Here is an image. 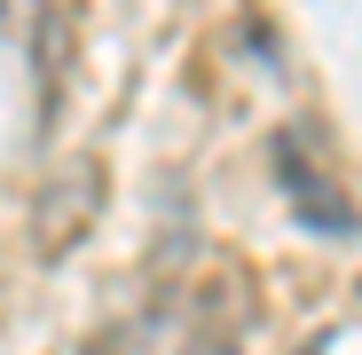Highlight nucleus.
I'll use <instances>...</instances> for the list:
<instances>
[{
  "label": "nucleus",
  "mask_w": 362,
  "mask_h": 355,
  "mask_svg": "<svg viewBox=\"0 0 362 355\" xmlns=\"http://www.w3.org/2000/svg\"><path fill=\"white\" fill-rule=\"evenodd\" d=\"M103 158H64L47 174V190H40V205H32V245H40V261H64V253H79L87 245V229H95V213H103Z\"/></svg>",
  "instance_id": "obj_1"
},
{
  "label": "nucleus",
  "mask_w": 362,
  "mask_h": 355,
  "mask_svg": "<svg viewBox=\"0 0 362 355\" xmlns=\"http://www.w3.org/2000/svg\"><path fill=\"white\" fill-rule=\"evenodd\" d=\"M268 158H276V182H284V198H291L299 229H315V237H354V229H362V205L331 182V166H315V158H308V142H299L291 127L268 142Z\"/></svg>",
  "instance_id": "obj_2"
},
{
  "label": "nucleus",
  "mask_w": 362,
  "mask_h": 355,
  "mask_svg": "<svg viewBox=\"0 0 362 355\" xmlns=\"http://www.w3.org/2000/svg\"><path fill=\"white\" fill-rule=\"evenodd\" d=\"M252 339V284L236 261H221L189 292V324H181V355H245Z\"/></svg>",
  "instance_id": "obj_3"
},
{
  "label": "nucleus",
  "mask_w": 362,
  "mask_h": 355,
  "mask_svg": "<svg viewBox=\"0 0 362 355\" xmlns=\"http://www.w3.org/2000/svg\"><path fill=\"white\" fill-rule=\"evenodd\" d=\"M79 24L87 0H32V87H40V127H55V103L79 64Z\"/></svg>",
  "instance_id": "obj_4"
},
{
  "label": "nucleus",
  "mask_w": 362,
  "mask_h": 355,
  "mask_svg": "<svg viewBox=\"0 0 362 355\" xmlns=\"http://www.w3.org/2000/svg\"><path fill=\"white\" fill-rule=\"evenodd\" d=\"M87 355H118V339H95V347H87Z\"/></svg>",
  "instance_id": "obj_5"
},
{
  "label": "nucleus",
  "mask_w": 362,
  "mask_h": 355,
  "mask_svg": "<svg viewBox=\"0 0 362 355\" xmlns=\"http://www.w3.org/2000/svg\"><path fill=\"white\" fill-rule=\"evenodd\" d=\"M0 9H8V0H0Z\"/></svg>",
  "instance_id": "obj_6"
}]
</instances>
